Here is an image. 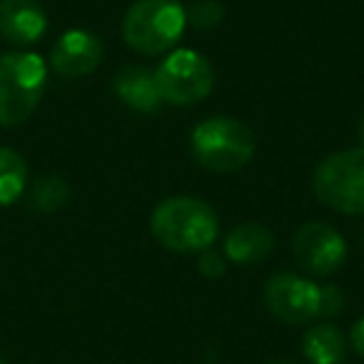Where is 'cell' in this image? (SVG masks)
<instances>
[{
	"label": "cell",
	"mask_w": 364,
	"mask_h": 364,
	"mask_svg": "<svg viewBox=\"0 0 364 364\" xmlns=\"http://www.w3.org/2000/svg\"><path fill=\"white\" fill-rule=\"evenodd\" d=\"M68 200H70V188L58 175H46L41 180H36L31 188V195H28V205H31V210H38V213H55V210L65 208Z\"/></svg>",
	"instance_id": "obj_15"
},
{
	"label": "cell",
	"mask_w": 364,
	"mask_h": 364,
	"mask_svg": "<svg viewBox=\"0 0 364 364\" xmlns=\"http://www.w3.org/2000/svg\"><path fill=\"white\" fill-rule=\"evenodd\" d=\"M102 60V43L90 31H68L50 50V65L63 77L90 75Z\"/></svg>",
	"instance_id": "obj_9"
},
{
	"label": "cell",
	"mask_w": 364,
	"mask_h": 364,
	"mask_svg": "<svg viewBox=\"0 0 364 364\" xmlns=\"http://www.w3.org/2000/svg\"><path fill=\"white\" fill-rule=\"evenodd\" d=\"M269 364H292V362H284V359H274V362H269Z\"/></svg>",
	"instance_id": "obj_21"
},
{
	"label": "cell",
	"mask_w": 364,
	"mask_h": 364,
	"mask_svg": "<svg viewBox=\"0 0 364 364\" xmlns=\"http://www.w3.org/2000/svg\"><path fill=\"white\" fill-rule=\"evenodd\" d=\"M48 31V16L38 0H0V38L28 48Z\"/></svg>",
	"instance_id": "obj_10"
},
{
	"label": "cell",
	"mask_w": 364,
	"mask_h": 364,
	"mask_svg": "<svg viewBox=\"0 0 364 364\" xmlns=\"http://www.w3.org/2000/svg\"><path fill=\"white\" fill-rule=\"evenodd\" d=\"M267 309L287 324H304L319 317V287L292 272H277L264 284Z\"/></svg>",
	"instance_id": "obj_7"
},
{
	"label": "cell",
	"mask_w": 364,
	"mask_h": 364,
	"mask_svg": "<svg viewBox=\"0 0 364 364\" xmlns=\"http://www.w3.org/2000/svg\"><path fill=\"white\" fill-rule=\"evenodd\" d=\"M198 267H200V274H203V277L220 279L225 274V259H223V255L213 252V250L208 247V250H203V255H200Z\"/></svg>",
	"instance_id": "obj_18"
},
{
	"label": "cell",
	"mask_w": 364,
	"mask_h": 364,
	"mask_svg": "<svg viewBox=\"0 0 364 364\" xmlns=\"http://www.w3.org/2000/svg\"><path fill=\"white\" fill-rule=\"evenodd\" d=\"M302 352L312 364H342L347 357V339L334 324L319 322L304 332Z\"/></svg>",
	"instance_id": "obj_13"
},
{
	"label": "cell",
	"mask_w": 364,
	"mask_h": 364,
	"mask_svg": "<svg viewBox=\"0 0 364 364\" xmlns=\"http://www.w3.org/2000/svg\"><path fill=\"white\" fill-rule=\"evenodd\" d=\"M319 203L342 215H364V147L324 157L312 177Z\"/></svg>",
	"instance_id": "obj_5"
},
{
	"label": "cell",
	"mask_w": 364,
	"mask_h": 364,
	"mask_svg": "<svg viewBox=\"0 0 364 364\" xmlns=\"http://www.w3.org/2000/svg\"><path fill=\"white\" fill-rule=\"evenodd\" d=\"M359 140H362V147H364V115H362V120H359Z\"/></svg>",
	"instance_id": "obj_20"
},
{
	"label": "cell",
	"mask_w": 364,
	"mask_h": 364,
	"mask_svg": "<svg viewBox=\"0 0 364 364\" xmlns=\"http://www.w3.org/2000/svg\"><path fill=\"white\" fill-rule=\"evenodd\" d=\"M294 257L307 272L312 274H332L347 259V242L334 228L324 223H307L294 235Z\"/></svg>",
	"instance_id": "obj_8"
},
{
	"label": "cell",
	"mask_w": 364,
	"mask_h": 364,
	"mask_svg": "<svg viewBox=\"0 0 364 364\" xmlns=\"http://www.w3.org/2000/svg\"><path fill=\"white\" fill-rule=\"evenodd\" d=\"M352 347L357 349V354L364 359V317L359 319V322L354 324V329H352Z\"/></svg>",
	"instance_id": "obj_19"
},
{
	"label": "cell",
	"mask_w": 364,
	"mask_h": 364,
	"mask_svg": "<svg viewBox=\"0 0 364 364\" xmlns=\"http://www.w3.org/2000/svg\"><path fill=\"white\" fill-rule=\"evenodd\" d=\"M342 292L334 284H324L319 287V317H334L342 312Z\"/></svg>",
	"instance_id": "obj_17"
},
{
	"label": "cell",
	"mask_w": 364,
	"mask_h": 364,
	"mask_svg": "<svg viewBox=\"0 0 364 364\" xmlns=\"http://www.w3.org/2000/svg\"><path fill=\"white\" fill-rule=\"evenodd\" d=\"M0 364H8V362H6V359H0Z\"/></svg>",
	"instance_id": "obj_22"
},
{
	"label": "cell",
	"mask_w": 364,
	"mask_h": 364,
	"mask_svg": "<svg viewBox=\"0 0 364 364\" xmlns=\"http://www.w3.org/2000/svg\"><path fill=\"white\" fill-rule=\"evenodd\" d=\"M150 230L157 242L172 252H203L218 240L220 223L208 203L180 195L157 205Z\"/></svg>",
	"instance_id": "obj_1"
},
{
	"label": "cell",
	"mask_w": 364,
	"mask_h": 364,
	"mask_svg": "<svg viewBox=\"0 0 364 364\" xmlns=\"http://www.w3.org/2000/svg\"><path fill=\"white\" fill-rule=\"evenodd\" d=\"M188 16L177 0H137L125 13L122 38L140 55L170 50L185 33Z\"/></svg>",
	"instance_id": "obj_3"
},
{
	"label": "cell",
	"mask_w": 364,
	"mask_h": 364,
	"mask_svg": "<svg viewBox=\"0 0 364 364\" xmlns=\"http://www.w3.org/2000/svg\"><path fill=\"white\" fill-rule=\"evenodd\" d=\"M46 80V60L36 53L0 55V127H16L36 112Z\"/></svg>",
	"instance_id": "obj_2"
},
{
	"label": "cell",
	"mask_w": 364,
	"mask_h": 364,
	"mask_svg": "<svg viewBox=\"0 0 364 364\" xmlns=\"http://www.w3.org/2000/svg\"><path fill=\"white\" fill-rule=\"evenodd\" d=\"M193 157L213 172H235L255 155V132L235 117H210L193 130Z\"/></svg>",
	"instance_id": "obj_4"
},
{
	"label": "cell",
	"mask_w": 364,
	"mask_h": 364,
	"mask_svg": "<svg viewBox=\"0 0 364 364\" xmlns=\"http://www.w3.org/2000/svg\"><path fill=\"white\" fill-rule=\"evenodd\" d=\"M274 250V235L259 223H242L225 240V255L235 264H257Z\"/></svg>",
	"instance_id": "obj_12"
},
{
	"label": "cell",
	"mask_w": 364,
	"mask_h": 364,
	"mask_svg": "<svg viewBox=\"0 0 364 364\" xmlns=\"http://www.w3.org/2000/svg\"><path fill=\"white\" fill-rule=\"evenodd\" d=\"M190 26L198 28V31H215V28L223 23L225 8L220 6L218 0H198L185 11Z\"/></svg>",
	"instance_id": "obj_16"
},
{
	"label": "cell",
	"mask_w": 364,
	"mask_h": 364,
	"mask_svg": "<svg viewBox=\"0 0 364 364\" xmlns=\"http://www.w3.org/2000/svg\"><path fill=\"white\" fill-rule=\"evenodd\" d=\"M155 80L165 102L177 107L195 105L213 92L215 70L205 55L198 50H175L160 63Z\"/></svg>",
	"instance_id": "obj_6"
},
{
	"label": "cell",
	"mask_w": 364,
	"mask_h": 364,
	"mask_svg": "<svg viewBox=\"0 0 364 364\" xmlns=\"http://www.w3.org/2000/svg\"><path fill=\"white\" fill-rule=\"evenodd\" d=\"M112 90L127 107L137 112H157L162 100L155 80V70L140 65H125L112 77Z\"/></svg>",
	"instance_id": "obj_11"
},
{
	"label": "cell",
	"mask_w": 364,
	"mask_h": 364,
	"mask_svg": "<svg viewBox=\"0 0 364 364\" xmlns=\"http://www.w3.org/2000/svg\"><path fill=\"white\" fill-rule=\"evenodd\" d=\"M28 182V165L21 152L11 147H0V208L13 205L23 193Z\"/></svg>",
	"instance_id": "obj_14"
}]
</instances>
